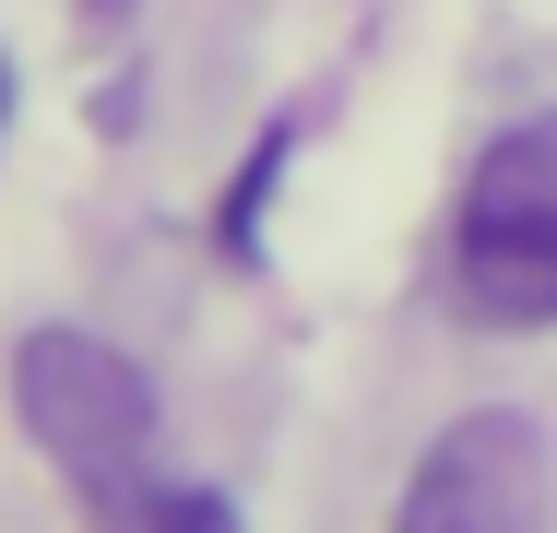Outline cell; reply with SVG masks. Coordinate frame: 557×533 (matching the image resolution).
Here are the masks:
<instances>
[{"label":"cell","instance_id":"3957f363","mask_svg":"<svg viewBox=\"0 0 557 533\" xmlns=\"http://www.w3.org/2000/svg\"><path fill=\"white\" fill-rule=\"evenodd\" d=\"M546 486H557V462L534 416H462L428 438L392 533H546Z\"/></svg>","mask_w":557,"mask_h":533},{"label":"cell","instance_id":"6da1fadb","mask_svg":"<svg viewBox=\"0 0 557 533\" xmlns=\"http://www.w3.org/2000/svg\"><path fill=\"white\" fill-rule=\"evenodd\" d=\"M450 273H462V309L498 320V332H546L557 320V142L546 131H522V142H498L474 166Z\"/></svg>","mask_w":557,"mask_h":533},{"label":"cell","instance_id":"7a4b0ae2","mask_svg":"<svg viewBox=\"0 0 557 533\" xmlns=\"http://www.w3.org/2000/svg\"><path fill=\"white\" fill-rule=\"evenodd\" d=\"M12 404H24V438L60 474H84V498L131 486V462L154 438V380L119 344H96V332H36L12 356Z\"/></svg>","mask_w":557,"mask_h":533},{"label":"cell","instance_id":"5b68a950","mask_svg":"<svg viewBox=\"0 0 557 533\" xmlns=\"http://www.w3.org/2000/svg\"><path fill=\"white\" fill-rule=\"evenodd\" d=\"M0 119H12V72H0Z\"/></svg>","mask_w":557,"mask_h":533},{"label":"cell","instance_id":"277c9868","mask_svg":"<svg viewBox=\"0 0 557 533\" xmlns=\"http://www.w3.org/2000/svg\"><path fill=\"white\" fill-rule=\"evenodd\" d=\"M96 533H237L214 486H108L96 498Z\"/></svg>","mask_w":557,"mask_h":533}]
</instances>
